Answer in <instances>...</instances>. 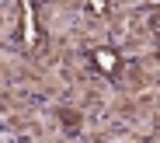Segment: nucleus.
Listing matches in <instances>:
<instances>
[{
  "mask_svg": "<svg viewBox=\"0 0 160 143\" xmlns=\"http://www.w3.org/2000/svg\"><path fill=\"white\" fill-rule=\"evenodd\" d=\"M84 11L94 14V18H108L112 14V4H108V0H84Z\"/></svg>",
  "mask_w": 160,
  "mask_h": 143,
  "instance_id": "nucleus-3",
  "label": "nucleus"
},
{
  "mask_svg": "<svg viewBox=\"0 0 160 143\" xmlns=\"http://www.w3.org/2000/svg\"><path fill=\"white\" fill-rule=\"evenodd\" d=\"M91 60H94V66H98L104 77H115V73H118V52L108 49V45H98V49L91 52Z\"/></svg>",
  "mask_w": 160,
  "mask_h": 143,
  "instance_id": "nucleus-2",
  "label": "nucleus"
},
{
  "mask_svg": "<svg viewBox=\"0 0 160 143\" xmlns=\"http://www.w3.org/2000/svg\"><path fill=\"white\" fill-rule=\"evenodd\" d=\"M21 39H24V45L38 42V24H35V4L32 0H21Z\"/></svg>",
  "mask_w": 160,
  "mask_h": 143,
  "instance_id": "nucleus-1",
  "label": "nucleus"
},
{
  "mask_svg": "<svg viewBox=\"0 0 160 143\" xmlns=\"http://www.w3.org/2000/svg\"><path fill=\"white\" fill-rule=\"evenodd\" d=\"M153 32H157V35H160V18H153Z\"/></svg>",
  "mask_w": 160,
  "mask_h": 143,
  "instance_id": "nucleus-5",
  "label": "nucleus"
},
{
  "mask_svg": "<svg viewBox=\"0 0 160 143\" xmlns=\"http://www.w3.org/2000/svg\"><path fill=\"white\" fill-rule=\"evenodd\" d=\"M59 119H63V126H73V129L80 126V115H77V112H70V108H63V112H59Z\"/></svg>",
  "mask_w": 160,
  "mask_h": 143,
  "instance_id": "nucleus-4",
  "label": "nucleus"
}]
</instances>
